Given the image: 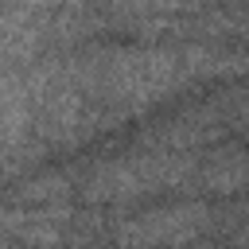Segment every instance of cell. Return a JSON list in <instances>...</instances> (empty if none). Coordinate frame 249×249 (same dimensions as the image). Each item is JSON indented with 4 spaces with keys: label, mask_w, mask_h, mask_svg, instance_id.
Segmentation results:
<instances>
[{
    "label": "cell",
    "mask_w": 249,
    "mask_h": 249,
    "mask_svg": "<svg viewBox=\"0 0 249 249\" xmlns=\"http://www.w3.org/2000/svg\"><path fill=\"white\" fill-rule=\"evenodd\" d=\"M195 171L198 152H136L97 163L78 187V195L93 206L136 202L163 191H187V183H195Z\"/></svg>",
    "instance_id": "obj_1"
},
{
    "label": "cell",
    "mask_w": 249,
    "mask_h": 249,
    "mask_svg": "<svg viewBox=\"0 0 249 249\" xmlns=\"http://www.w3.org/2000/svg\"><path fill=\"white\" fill-rule=\"evenodd\" d=\"M210 230H218V210L202 198H187L121 218L113 226V241L121 249H187Z\"/></svg>",
    "instance_id": "obj_2"
},
{
    "label": "cell",
    "mask_w": 249,
    "mask_h": 249,
    "mask_svg": "<svg viewBox=\"0 0 249 249\" xmlns=\"http://www.w3.org/2000/svg\"><path fill=\"white\" fill-rule=\"evenodd\" d=\"M195 183L202 191H214V195H237L245 187V156H241V144H230V148L210 152V156H198Z\"/></svg>",
    "instance_id": "obj_3"
},
{
    "label": "cell",
    "mask_w": 249,
    "mask_h": 249,
    "mask_svg": "<svg viewBox=\"0 0 249 249\" xmlns=\"http://www.w3.org/2000/svg\"><path fill=\"white\" fill-rule=\"evenodd\" d=\"M66 198H70V175H62V171L31 175V179L12 195V202H19L23 210H39V206H66Z\"/></svg>",
    "instance_id": "obj_4"
}]
</instances>
